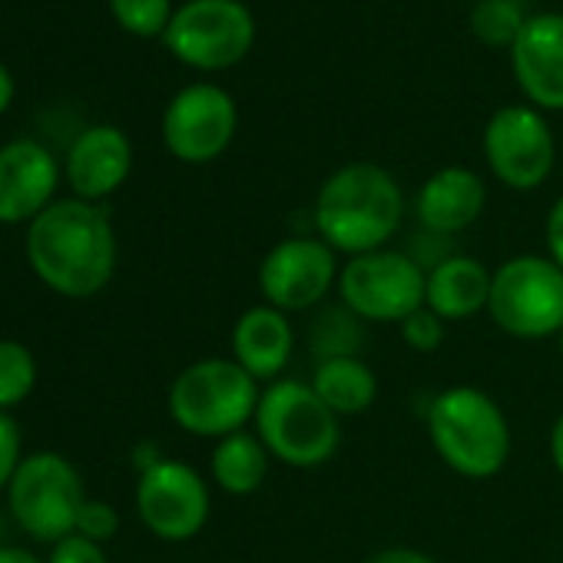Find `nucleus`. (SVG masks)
Masks as SVG:
<instances>
[{
    "label": "nucleus",
    "mask_w": 563,
    "mask_h": 563,
    "mask_svg": "<svg viewBox=\"0 0 563 563\" xmlns=\"http://www.w3.org/2000/svg\"><path fill=\"white\" fill-rule=\"evenodd\" d=\"M27 262L57 296L93 299L117 272V232L100 202L57 199L27 225Z\"/></svg>",
    "instance_id": "obj_1"
},
{
    "label": "nucleus",
    "mask_w": 563,
    "mask_h": 563,
    "mask_svg": "<svg viewBox=\"0 0 563 563\" xmlns=\"http://www.w3.org/2000/svg\"><path fill=\"white\" fill-rule=\"evenodd\" d=\"M401 219L405 192L378 163H349L335 169L322 183L312 206L316 235L345 258L388 249L401 229Z\"/></svg>",
    "instance_id": "obj_2"
},
{
    "label": "nucleus",
    "mask_w": 563,
    "mask_h": 563,
    "mask_svg": "<svg viewBox=\"0 0 563 563\" xmlns=\"http://www.w3.org/2000/svg\"><path fill=\"white\" fill-rule=\"evenodd\" d=\"M434 454L467 481L497 477L510 461V424L504 408L474 385H451L428 401L424 415Z\"/></svg>",
    "instance_id": "obj_3"
},
{
    "label": "nucleus",
    "mask_w": 563,
    "mask_h": 563,
    "mask_svg": "<svg viewBox=\"0 0 563 563\" xmlns=\"http://www.w3.org/2000/svg\"><path fill=\"white\" fill-rule=\"evenodd\" d=\"M252 424L272 461L286 467H322L342 448V418L316 395L309 382L299 378L265 385Z\"/></svg>",
    "instance_id": "obj_4"
},
{
    "label": "nucleus",
    "mask_w": 563,
    "mask_h": 563,
    "mask_svg": "<svg viewBox=\"0 0 563 563\" xmlns=\"http://www.w3.org/2000/svg\"><path fill=\"white\" fill-rule=\"evenodd\" d=\"M262 385L232 358H199L169 385V418L192 438L222 441L255 418Z\"/></svg>",
    "instance_id": "obj_5"
},
{
    "label": "nucleus",
    "mask_w": 563,
    "mask_h": 563,
    "mask_svg": "<svg viewBox=\"0 0 563 563\" xmlns=\"http://www.w3.org/2000/svg\"><path fill=\"white\" fill-rule=\"evenodd\" d=\"M487 316L520 342L560 339L563 268L550 255H514L494 268Z\"/></svg>",
    "instance_id": "obj_6"
},
{
    "label": "nucleus",
    "mask_w": 563,
    "mask_h": 563,
    "mask_svg": "<svg viewBox=\"0 0 563 563\" xmlns=\"http://www.w3.org/2000/svg\"><path fill=\"white\" fill-rule=\"evenodd\" d=\"M8 504L24 533L41 543H57L77 530L80 507L87 504L80 471L57 451L27 454L8 484Z\"/></svg>",
    "instance_id": "obj_7"
},
{
    "label": "nucleus",
    "mask_w": 563,
    "mask_h": 563,
    "mask_svg": "<svg viewBox=\"0 0 563 563\" xmlns=\"http://www.w3.org/2000/svg\"><path fill=\"white\" fill-rule=\"evenodd\" d=\"M428 272L401 249H378L345 258L339 272L342 306L358 322L401 325L424 306Z\"/></svg>",
    "instance_id": "obj_8"
},
{
    "label": "nucleus",
    "mask_w": 563,
    "mask_h": 563,
    "mask_svg": "<svg viewBox=\"0 0 563 563\" xmlns=\"http://www.w3.org/2000/svg\"><path fill=\"white\" fill-rule=\"evenodd\" d=\"M163 44L186 67L229 70L252 51L255 21L242 0H189L173 14Z\"/></svg>",
    "instance_id": "obj_9"
},
{
    "label": "nucleus",
    "mask_w": 563,
    "mask_h": 563,
    "mask_svg": "<svg viewBox=\"0 0 563 563\" xmlns=\"http://www.w3.org/2000/svg\"><path fill=\"white\" fill-rule=\"evenodd\" d=\"M339 252L319 235H292L275 242L255 272L258 296L278 312H312L339 289Z\"/></svg>",
    "instance_id": "obj_10"
},
{
    "label": "nucleus",
    "mask_w": 563,
    "mask_h": 563,
    "mask_svg": "<svg viewBox=\"0 0 563 563\" xmlns=\"http://www.w3.org/2000/svg\"><path fill=\"white\" fill-rule=\"evenodd\" d=\"M484 159L514 192L543 186L556 163V140L543 113L530 103L500 107L484 126Z\"/></svg>",
    "instance_id": "obj_11"
},
{
    "label": "nucleus",
    "mask_w": 563,
    "mask_h": 563,
    "mask_svg": "<svg viewBox=\"0 0 563 563\" xmlns=\"http://www.w3.org/2000/svg\"><path fill=\"white\" fill-rule=\"evenodd\" d=\"M136 514L153 537L166 543H186L209 523L212 494L196 467L159 457L156 464L140 471Z\"/></svg>",
    "instance_id": "obj_12"
},
{
    "label": "nucleus",
    "mask_w": 563,
    "mask_h": 563,
    "mask_svg": "<svg viewBox=\"0 0 563 563\" xmlns=\"http://www.w3.org/2000/svg\"><path fill=\"white\" fill-rule=\"evenodd\" d=\"M239 126L235 100L216 84L183 87L163 113V143L179 163L219 159Z\"/></svg>",
    "instance_id": "obj_13"
},
{
    "label": "nucleus",
    "mask_w": 563,
    "mask_h": 563,
    "mask_svg": "<svg viewBox=\"0 0 563 563\" xmlns=\"http://www.w3.org/2000/svg\"><path fill=\"white\" fill-rule=\"evenodd\" d=\"M60 166L37 140H14L0 146V222H34L57 192Z\"/></svg>",
    "instance_id": "obj_14"
},
{
    "label": "nucleus",
    "mask_w": 563,
    "mask_h": 563,
    "mask_svg": "<svg viewBox=\"0 0 563 563\" xmlns=\"http://www.w3.org/2000/svg\"><path fill=\"white\" fill-rule=\"evenodd\" d=\"M517 87L537 110H563V14H530L510 47Z\"/></svg>",
    "instance_id": "obj_15"
},
{
    "label": "nucleus",
    "mask_w": 563,
    "mask_h": 563,
    "mask_svg": "<svg viewBox=\"0 0 563 563\" xmlns=\"http://www.w3.org/2000/svg\"><path fill=\"white\" fill-rule=\"evenodd\" d=\"M229 358L242 365L258 385H272L286 375L292 355H296V329L286 312L272 306H252L245 309L229 335Z\"/></svg>",
    "instance_id": "obj_16"
},
{
    "label": "nucleus",
    "mask_w": 563,
    "mask_h": 563,
    "mask_svg": "<svg viewBox=\"0 0 563 563\" xmlns=\"http://www.w3.org/2000/svg\"><path fill=\"white\" fill-rule=\"evenodd\" d=\"M487 206V186L471 166H441L431 173L418 196H415V216L424 232L434 235H457L471 229Z\"/></svg>",
    "instance_id": "obj_17"
},
{
    "label": "nucleus",
    "mask_w": 563,
    "mask_h": 563,
    "mask_svg": "<svg viewBox=\"0 0 563 563\" xmlns=\"http://www.w3.org/2000/svg\"><path fill=\"white\" fill-rule=\"evenodd\" d=\"M133 169V146L117 126L84 130L67 153V179L77 199L100 202L113 196Z\"/></svg>",
    "instance_id": "obj_18"
},
{
    "label": "nucleus",
    "mask_w": 563,
    "mask_h": 563,
    "mask_svg": "<svg viewBox=\"0 0 563 563\" xmlns=\"http://www.w3.org/2000/svg\"><path fill=\"white\" fill-rule=\"evenodd\" d=\"M494 272L474 255H448L428 272L424 306L444 322H467L487 312Z\"/></svg>",
    "instance_id": "obj_19"
},
{
    "label": "nucleus",
    "mask_w": 563,
    "mask_h": 563,
    "mask_svg": "<svg viewBox=\"0 0 563 563\" xmlns=\"http://www.w3.org/2000/svg\"><path fill=\"white\" fill-rule=\"evenodd\" d=\"M309 385L339 418L365 415L378 401V375L362 355H339V358L316 362Z\"/></svg>",
    "instance_id": "obj_20"
},
{
    "label": "nucleus",
    "mask_w": 563,
    "mask_h": 563,
    "mask_svg": "<svg viewBox=\"0 0 563 563\" xmlns=\"http://www.w3.org/2000/svg\"><path fill=\"white\" fill-rule=\"evenodd\" d=\"M272 454L258 441L255 431H235L222 441H216L209 457V477L212 484L229 497H249L255 494L268 477Z\"/></svg>",
    "instance_id": "obj_21"
},
{
    "label": "nucleus",
    "mask_w": 563,
    "mask_h": 563,
    "mask_svg": "<svg viewBox=\"0 0 563 563\" xmlns=\"http://www.w3.org/2000/svg\"><path fill=\"white\" fill-rule=\"evenodd\" d=\"M527 21L523 0H477L471 11V31L487 47H514Z\"/></svg>",
    "instance_id": "obj_22"
},
{
    "label": "nucleus",
    "mask_w": 563,
    "mask_h": 563,
    "mask_svg": "<svg viewBox=\"0 0 563 563\" xmlns=\"http://www.w3.org/2000/svg\"><path fill=\"white\" fill-rule=\"evenodd\" d=\"M37 385V358L18 339H0V411H11L31 398Z\"/></svg>",
    "instance_id": "obj_23"
},
{
    "label": "nucleus",
    "mask_w": 563,
    "mask_h": 563,
    "mask_svg": "<svg viewBox=\"0 0 563 563\" xmlns=\"http://www.w3.org/2000/svg\"><path fill=\"white\" fill-rule=\"evenodd\" d=\"M362 345V329L358 319L342 306V309H329L316 325H312V349L322 358H339V355H358Z\"/></svg>",
    "instance_id": "obj_24"
},
{
    "label": "nucleus",
    "mask_w": 563,
    "mask_h": 563,
    "mask_svg": "<svg viewBox=\"0 0 563 563\" xmlns=\"http://www.w3.org/2000/svg\"><path fill=\"white\" fill-rule=\"evenodd\" d=\"M110 11L117 24L136 37H156L166 34L173 21V0H110Z\"/></svg>",
    "instance_id": "obj_25"
},
{
    "label": "nucleus",
    "mask_w": 563,
    "mask_h": 563,
    "mask_svg": "<svg viewBox=\"0 0 563 563\" xmlns=\"http://www.w3.org/2000/svg\"><path fill=\"white\" fill-rule=\"evenodd\" d=\"M398 329H401L405 345L411 352H418V355H434L444 345V339H448V322L441 316H434L428 306H421L418 312H411Z\"/></svg>",
    "instance_id": "obj_26"
},
{
    "label": "nucleus",
    "mask_w": 563,
    "mask_h": 563,
    "mask_svg": "<svg viewBox=\"0 0 563 563\" xmlns=\"http://www.w3.org/2000/svg\"><path fill=\"white\" fill-rule=\"evenodd\" d=\"M117 530H120V514H117V507L107 504V500L87 497V504L80 507V517H77V530H74V533H80V537H87V540H97V543H107V540L117 537Z\"/></svg>",
    "instance_id": "obj_27"
},
{
    "label": "nucleus",
    "mask_w": 563,
    "mask_h": 563,
    "mask_svg": "<svg viewBox=\"0 0 563 563\" xmlns=\"http://www.w3.org/2000/svg\"><path fill=\"white\" fill-rule=\"evenodd\" d=\"M24 441H21V428L11 418V411H0V490H8V484L14 481L21 461H24Z\"/></svg>",
    "instance_id": "obj_28"
},
{
    "label": "nucleus",
    "mask_w": 563,
    "mask_h": 563,
    "mask_svg": "<svg viewBox=\"0 0 563 563\" xmlns=\"http://www.w3.org/2000/svg\"><path fill=\"white\" fill-rule=\"evenodd\" d=\"M47 563H110V560L103 553V543L87 540L80 533H70V537H64V540L54 543Z\"/></svg>",
    "instance_id": "obj_29"
},
{
    "label": "nucleus",
    "mask_w": 563,
    "mask_h": 563,
    "mask_svg": "<svg viewBox=\"0 0 563 563\" xmlns=\"http://www.w3.org/2000/svg\"><path fill=\"white\" fill-rule=\"evenodd\" d=\"M543 235H547V252H550V258L563 268V196L550 206Z\"/></svg>",
    "instance_id": "obj_30"
},
{
    "label": "nucleus",
    "mask_w": 563,
    "mask_h": 563,
    "mask_svg": "<svg viewBox=\"0 0 563 563\" xmlns=\"http://www.w3.org/2000/svg\"><path fill=\"white\" fill-rule=\"evenodd\" d=\"M365 563H441L431 553L418 550V547H385L378 553H372Z\"/></svg>",
    "instance_id": "obj_31"
},
{
    "label": "nucleus",
    "mask_w": 563,
    "mask_h": 563,
    "mask_svg": "<svg viewBox=\"0 0 563 563\" xmlns=\"http://www.w3.org/2000/svg\"><path fill=\"white\" fill-rule=\"evenodd\" d=\"M547 451H550V461L556 467V474L563 477V411L553 418L550 424V438H547Z\"/></svg>",
    "instance_id": "obj_32"
},
{
    "label": "nucleus",
    "mask_w": 563,
    "mask_h": 563,
    "mask_svg": "<svg viewBox=\"0 0 563 563\" xmlns=\"http://www.w3.org/2000/svg\"><path fill=\"white\" fill-rule=\"evenodd\" d=\"M0 563H47L24 547H0Z\"/></svg>",
    "instance_id": "obj_33"
},
{
    "label": "nucleus",
    "mask_w": 563,
    "mask_h": 563,
    "mask_svg": "<svg viewBox=\"0 0 563 563\" xmlns=\"http://www.w3.org/2000/svg\"><path fill=\"white\" fill-rule=\"evenodd\" d=\"M11 100H14V77H11V70L4 64H0V117H4Z\"/></svg>",
    "instance_id": "obj_34"
},
{
    "label": "nucleus",
    "mask_w": 563,
    "mask_h": 563,
    "mask_svg": "<svg viewBox=\"0 0 563 563\" xmlns=\"http://www.w3.org/2000/svg\"><path fill=\"white\" fill-rule=\"evenodd\" d=\"M556 342H560V358H563V332H560V339H556Z\"/></svg>",
    "instance_id": "obj_35"
}]
</instances>
